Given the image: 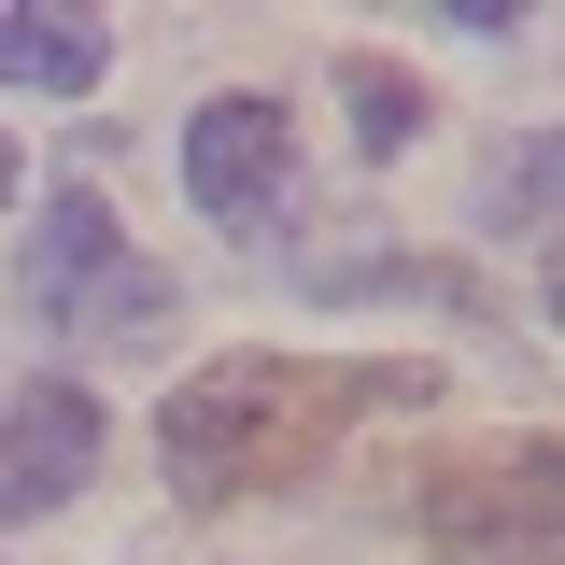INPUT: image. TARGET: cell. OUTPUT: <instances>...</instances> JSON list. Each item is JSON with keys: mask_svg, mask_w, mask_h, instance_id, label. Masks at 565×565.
<instances>
[{"mask_svg": "<svg viewBox=\"0 0 565 565\" xmlns=\"http://www.w3.org/2000/svg\"><path fill=\"white\" fill-rule=\"evenodd\" d=\"M411 537L438 565H565V438L452 452V467L411 494Z\"/></svg>", "mask_w": 565, "mask_h": 565, "instance_id": "2", "label": "cell"}, {"mask_svg": "<svg viewBox=\"0 0 565 565\" xmlns=\"http://www.w3.org/2000/svg\"><path fill=\"white\" fill-rule=\"evenodd\" d=\"M494 212H509V226H565V128H537L494 170Z\"/></svg>", "mask_w": 565, "mask_h": 565, "instance_id": "8", "label": "cell"}, {"mask_svg": "<svg viewBox=\"0 0 565 565\" xmlns=\"http://www.w3.org/2000/svg\"><path fill=\"white\" fill-rule=\"evenodd\" d=\"M0 199H14V141H0Z\"/></svg>", "mask_w": 565, "mask_h": 565, "instance_id": "9", "label": "cell"}, {"mask_svg": "<svg viewBox=\"0 0 565 565\" xmlns=\"http://www.w3.org/2000/svg\"><path fill=\"white\" fill-rule=\"evenodd\" d=\"M297 184V128H282V99H199V128H184V199L212 226H255L282 212Z\"/></svg>", "mask_w": 565, "mask_h": 565, "instance_id": "4", "label": "cell"}, {"mask_svg": "<svg viewBox=\"0 0 565 565\" xmlns=\"http://www.w3.org/2000/svg\"><path fill=\"white\" fill-rule=\"evenodd\" d=\"M340 85H353V128H367V156H411V141H424V85H411V71L340 57Z\"/></svg>", "mask_w": 565, "mask_h": 565, "instance_id": "7", "label": "cell"}, {"mask_svg": "<svg viewBox=\"0 0 565 565\" xmlns=\"http://www.w3.org/2000/svg\"><path fill=\"white\" fill-rule=\"evenodd\" d=\"M85 467H99V396L85 382H14L0 396V523L57 509Z\"/></svg>", "mask_w": 565, "mask_h": 565, "instance_id": "5", "label": "cell"}, {"mask_svg": "<svg viewBox=\"0 0 565 565\" xmlns=\"http://www.w3.org/2000/svg\"><path fill=\"white\" fill-rule=\"evenodd\" d=\"M424 396H438V367H411V353H226L156 411V452H170V494L241 509V494L311 481L353 424H396Z\"/></svg>", "mask_w": 565, "mask_h": 565, "instance_id": "1", "label": "cell"}, {"mask_svg": "<svg viewBox=\"0 0 565 565\" xmlns=\"http://www.w3.org/2000/svg\"><path fill=\"white\" fill-rule=\"evenodd\" d=\"M552 326H565V269H552Z\"/></svg>", "mask_w": 565, "mask_h": 565, "instance_id": "10", "label": "cell"}, {"mask_svg": "<svg viewBox=\"0 0 565 565\" xmlns=\"http://www.w3.org/2000/svg\"><path fill=\"white\" fill-rule=\"evenodd\" d=\"M99 57H114V43H99L85 14H0V85H43V99H85V85H99Z\"/></svg>", "mask_w": 565, "mask_h": 565, "instance_id": "6", "label": "cell"}, {"mask_svg": "<svg viewBox=\"0 0 565 565\" xmlns=\"http://www.w3.org/2000/svg\"><path fill=\"white\" fill-rule=\"evenodd\" d=\"M29 282H43V311H57L71 340H141V326H170V269H141L128 241H114V212L85 199V184L43 212V255H29Z\"/></svg>", "mask_w": 565, "mask_h": 565, "instance_id": "3", "label": "cell"}]
</instances>
